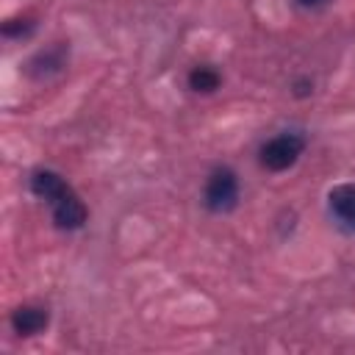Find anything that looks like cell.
Segmentation results:
<instances>
[{
	"mask_svg": "<svg viewBox=\"0 0 355 355\" xmlns=\"http://www.w3.org/2000/svg\"><path fill=\"white\" fill-rule=\"evenodd\" d=\"M302 153H305V136L300 130H280L261 144L258 161L269 172H286L300 161Z\"/></svg>",
	"mask_w": 355,
	"mask_h": 355,
	"instance_id": "1",
	"label": "cell"
},
{
	"mask_svg": "<svg viewBox=\"0 0 355 355\" xmlns=\"http://www.w3.org/2000/svg\"><path fill=\"white\" fill-rule=\"evenodd\" d=\"M239 194H241L239 175L230 166H216L205 180L202 202L211 214H230L239 205Z\"/></svg>",
	"mask_w": 355,
	"mask_h": 355,
	"instance_id": "2",
	"label": "cell"
},
{
	"mask_svg": "<svg viewBox=\"0 0 355 355\" xmlns=\"http://www.w3.org/2000/svg\"><path fill=\"white\" fill-rule=\"evenodd\" d=\"M327 211L341 230L355 233V183L333 186L327 191Z\"/></svg>",
	"mask_w": 355,
	"mask_h": 355,
	"instance_id": "3",
	"label": "cell"
},
{
	"mask_svg": "<svg viewBox=\"0 0 355 355\" xmlns=\"http://www.w3.org/2000/svg\"><path fill=\"white\" fill-rule=\"evenodd\" d=\"M50 214H53V222H55L58 230H80L89 219V211H86L83 200L72 189L50 205Z\"/></svg>",
	"mask_w": 355,
	"mask_h": 355,
	"instance_id": "4",
	"label": "cell"
},
{
	"mask_svg": "<svg viewBox=\"0 0 355 355\" xmlns=\"http://www.w3.org/2000/svg\"><path fill=\"white\" fill-rule=\"evenodd\" d=\"M67 67V47L64 44H53V47H44L39 50L31 61H28V75L36 78V80H47L53 75H58L61 69Z\"/></svg>",
	"mask_w": 355,
	"mask_h": 355,
	"instance_id": "5",
	"label": "cell"
},
{
	"mask_svg": "<svg viewBox=\"0 0 355 355\" xmlns=\"http://www.w3.org/2000/svg\"><path fill=\"white\" fill-rule=\"evenodd\" d=\"M72 186L58 175V172H53V169H36L33 175H31V191L39 197V200H44L47 205H53L58 197H64L67 191H69Z\"/></svg>",
	"mask_w": 355,
	"mask_h": 355,
	"instance_id": "6",
	"label": "cell"
},
{
	"mask_svg": "<svg viewBox=\"0 0 355 355\" xmlns=\"http://www.w3.org/2000/svg\"><path fill=\"white\" fill-rule=\"evenodd\" d=\"M47 322H50V313L39 305H19L11 313V327L17 336H36L47 327Z\"/></svg>",
	"mask_w": 355,
	"mask_h": 355,
	"instance_id": "7",
	"label": "cell"
},
{
	"mask_svg": "<svg viewBox=\"0 0 355 355\" xmlns=\"http://www.w3.org/2000/svg\"><path fill=\"white\" fill-rule=\"evenodd\" d=\"M222 86V75L219 69H214L211 64H197L189 72V89L197 94H214Z\"/></svg>",
	"mask_w": 355,
	"mask_h": 355,
	"instance_id": "8",
	"label": "cell"
},
{
	"mask_svg": "<svg viewBox=\"0 0 355 355\" xmlns=\"http://www.w3.org/2000/svg\"><path fill=\"white\" fill-rule=\"evenodd\" d=\"M311 92H313V80H300V83H297V94H300V97H305V94H311Z\"/></svg>",
	"mask_w": 355,
	"mask_h": 355,
	"instance_id": "9",
	"label": "cell"
},
{
	"mask_svg": "<svg viewBox=\"0 0 355 355\" xmlns=\"http://www.w3.org/2000/svg\"><path fill=\"white\" fill-rule=\"evenodd\" d=\"M297 6H302V8H319V6H324L327 0H294Z\"/></svg>",
	"mask_w": 355,
	"mask_h": 355,
	"instance_id": "10",
	"label": "cell"
}]
</instances>
